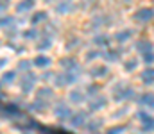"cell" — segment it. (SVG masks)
I'll return each instance as SVG.
<instances>
[{
  "label": "cell",
  "mask_w": 154,
  "mask_h": 134,
  "mask_svg": "<svg viewBox=\"0 0 154 134\" xmlns=\"http://www.w3.org/2000/svg\"><path fill=\"white\" fill-rule=\"evenodd\" d=\"M81 73H82V68L81 66H77L74 70H63V73H56L54 84L57 88H65V86L75 84L77 81H79V77H81Z\"/></svg>",
  "instance_id": "cell-1"
},
{
  "label": "cell",
  "mask_w": 154,
  "mask_h": 134,
  "mask_svg": "<svg viewBox=\"0 0 154 134\" xmlns=\"http://www.w3.org/2000/svg\"><path fill=\"white\" fill-rule=\"evenodd\" d=\"M111 95H113V100L116 104H122V102H127V100H133L136 97L134 89L131 88L129 84L125 82H116L115 86L111 88Z\"/></svg>",
  "instance_id": "cell-2"
},
{
  "label": "cell",
  "mask_w": 154,
  "mask_h": 134,
  "mask_svg": "<svg viewBox=\"0 0 154 134\" xmlns=\"http://www.w3.org/2000/svg\"><path fill=\"white\" fill-rule=\"evenodd\" d=\"M113 23V18H111V14H97V16H93L90 22H88V25H86V31H93V32H97L99 29H102V27H108V25H111Z\"/></svg>",
  "instance_id": "cell-3"
},
{
  "label": "cell",
  "mask_w": 154,
  "mask_h": 134,
  "mask_svg": "<svg viewBox=\"0 0 154 134\" xmlns=\"http://www.w3.org/2000/svg\"><path fill=\"white\" fill-rule=\"evenodd\" d=\"M2 116L5 120H11V122L25 118V115H22V106H18V104H5L2 107Z\"/></svg>",
  "instance_id": "cell-4"
},
{
  "label": "cell",
  "mask_w": 154,
  "mask_h": 134,
  "mask_svg": "<svg viewBox=\"0 0 154 134\" xmlns=\"http://www.w3.org/2000/svg\"><path fill=\"white\" fill-rule=\"evenodd\" d=\"M36 81H38V77H36L34 73L25 72V75H22V79H20V91H22L23 95L32 93L34 88H36Z\"/></svg>",
  "instance_id": "cell-5"
},
{
  "label": "cell",
  "mask_w": 154,
  "mask_h": 134,
  "mask_svg": "<svg viewBox=\"0 0 154 134\" xmlns=\"http://www.w3.org/2000/svg\"><path fill=\"white\" fill-rule=\"evenodd\" d=\"M136 120L140 122V129L143 133H152L154 131V116L147 111H136Z\"/></svg>",
  "instance_id": "cell-6"
},
{
  "label": "cell",
  "mask_w": 154,
  "mask_h": 134,
  "mask_svg": "<svg viewBox=\"0 0 154 134\" xmlns=\"http://www.w3.org/2000/svg\"><path fill=\"white\" fill-rule=\"evenodd\" d=\"M133 20L136 23H149L151 20H154V9L152 7H140L133 13Z\"/></svg>",
  "instance_id": "cell-7"
},
{
  "label": "cell",
  "mask_w": 154,
  "mask_h": 134,
  "mask_svg": "<svg viewBox=\"0 0 154 134\" xmlns=\"http://www.w3.org/2000/svg\"><path fill=\"white\" fill-rule=\"evenodd\" d=\"M72 109H70V106L68 104H65V102H59V104H56L54 106V116L59 120V122H66V120H70L72 118Z\"/></svg>",
  "instance_id": "cell-8"
},
{
  "label": "cell",
  "mask_w": 154,
  "mask_h": 134,
  "mask_svg": "<svg viewBox=\"0 0 154 134\" xmlns=\"http://www.w3.org/2000/svg\"><path fill=\"white\" fill-rule=\"evenodd\" d=\"M68 122H70L72 129H84V125L88 122V113L86 111H77V113L72 115V118Z\"/></svg>",
  "instance_id": "cell-9"
},
{
  "label": "cell",
  "mask_w": 154,
  "mask_h": 134,
  "mask_svg": "<svg viewBox=\"0 0 154 134\" xmlns=\"http://www.w3.org/2000/svg\"><path fill=\"white\" fill-rule=\"evenodd\" d=\"M106 104H108V97H104V95H95V97H91V100H90V104H88V109L95 113V111L104 109Z\"/></svg>",
  "instance_id": "cell-10"
},
{
  "label": "cell",
  "mask_w": 154,
  "mask_h": 134,
  "mask_svg": "<svg viewBox=\"0 0 154 134\" xmlns=\"http://www.w3.org/2000/svg\"><path fill=\"white\" fill-rule=\"evenodd\" d=\"M48 100H43V98H34L31 104H27V109L29 111H32V113H45L47 109H48Z\"/></svg>",
  "instance_id": "cell-11"
},
{
  "label": "cell",
  "mask_w": 154,
  "mask_h": 134,
  "mask_svg": "<svg viewBox=\"0 0 154 134\" xmlns=\"http://www.w3.org/2000/svg\"><path fill=\"white\" fill-rule=\"evenodd\" d=\"M134 100H136L138 106H143V107H151V109H154V93H151V91L140 93L138 97H134Z\"/></svg>",
  "instance_id": "cell-12"
},
{
  "label": "cell",
  "mask_w": 154,
  "mask_h": 134,
  "mask_svg": "<svg viewBox=\"0 0 154 134\" xmlns=\"http://www.w3.org/2000/svg\"><path fill=\"white\" fill-rule=\"evenodd\" d=\"M122 54H124L122 48H109V46H108V48L102 52V57H104L108 63H118L120 57H122Z\"/></svg>",
  "instance_id": "cell-13"
},
{
  "label": "cell",
  "mask_w": 154,
  "mask_h": 134,
  "mask_svg": "<svg viewBox=\"0 0 154 134\" xmlns=\"http://www.w3.org/2000/svg\"><path fill=\"white\" fill-rule=\"evenodd\" d=\"M91 43H93V46H97V48H108L109 43H111V38H109L106 32H97V34L93 36Z\"/></svg>",
  "instance_id": "cell-14"
},
{
  "label": "cell",
  "mask_w": 154,
  "mask_h": 134,
  "mask_svg": "<svg viewBox=\"0 0 154 134\" xmlns=\"http://www.w3.org/2000/svg\"><path fill=\"white\" fill-rule=\"evenodd\" d=\"M109 75V68L106 64H95L91 70H90V77L91 79H104Z\"/></svg>",
  "instance_id": "cell-15"
},
{
  "label": "cell",
  "mask_w": 154,
  "mask_h": 134,
  "mask_svg": "<svg viewBox=\"0 0 154 134\" xmlns=\"http://www.w3.org/2000/svg\"><path fill=\"white\" fill-rule=\"evenodd\" d=\"M134 36V29H122V31H118V32H115V36H113V40H115L116 43H125V41H129L131 38Z\"/></svg>",
  "instance_id": "cell-16"
},
{
  "label": "cell",
  "mask_w": 154,
  "mask_h": 134,
  "mask_svg": "<svg viewBox=\"0 0 154 134\" xmlns=\"http://www.w3.org/2000/svg\"><path fill=\"white\" fill-rule=\"evenodd\" d=\"M41 36H43V34H41V31H39L36 25H34V27H31V29L22 31V38H23V40H27V41H38Z\"/></svg>",
  "instance_id": "cell-17"
},
{
  "label": "cell",
  "mask_w": 154,
  "mask_h": 134,
  "mask_svg": "<svg viewBox=\"0 0 154 134\" xmlns=\"http://www.w3.org/2000/svg\"><path fill=\"white\" fill-rule=\"evenodd\" d=\"M74 9H75V5H74L72 0H59V4L56 5V13L57 14H68Z\"/></svg>",
  "instance_id": "cell-18"
},
{
  "label": "cell",
  "mask_w": 154,
  "mask_h": 134,
  "mask_svg": "<svg viewBox=\"0 0 154 134\" xmlns=\"http://www.w3.org/2000/svg\"><path fill=\"white\" fill-rule=\"evenodd\" d=\"M86 97H88V93L86 91H81V89H72L68 93V100L72 104H82L86 100Z\"/></svg>",
  "instance_id": "cell-19"
},
{
  "label": "cell",
  "mask_w": 154,
  "mask_h": 134,
  "mask_svg": "<svg viewBox=\"0 0 154 134\" xmlns=\"http://www.w3.org/2000/svg\"><path fill=\"white\" fill-rule=\"evenodd\" d=\"M50 48H52V36L43 34L38 41H36V50H39V52H45V50H50Z\"/></svg>",
  "instance_id": "cell-20"
},
{
  "label": "cell",
  "mask_w": 154,
  "mask_h": 134,
  "mask_svg": "<svg viewBox=\"0 0 154 134\" xmlns=\"http://www.w3.org/2000/svg\"><path fill=\"white\" fill-rule=\"evenodd\" d=\"M140 81H142L145 86H152L154 84V68L152 66H147V68L140 73Z\"/></svg>",
  "instance_id": "cell-21"
},
{
  "label": "cell",
  "mask_w": 154,
  "mask_h": 134,
  "mask_svg": "<svg viewBox=\"0 0 154 134\" xmlns=\"http://www.w3.org/2000/svg\"><path fill=\"white\" fill-rule=\"evenodd\" d=\"M102 125H104V120H100V118H91V120L86 122L84 129H86L88 133H97V131L102 129Z\"/></svg>",
  "instance_id": "cell-22"
},
{
  "label": "cell",
  "mask_w": 154,
  "mask_h": 134,
  "mask_svg": "<svg viewBox=\"0 0 154 134\" xmlns=\"http://www.w3.org/2000/svg\"><path fill=\"white\" fill-rule=\"evenodd\" d=\"M34 5H36V0H20L18 4H16V13H29V11H32L34 9Z\"/></svg>",
  "instance_id": "cell-23"
},
{
  "label": "cell",
  "mask_w": 154,
  "mask_h": 134,
  "mask_svg": "<svg viewBox=\"0 0 154 134\" xmlns=\"http://www.w3.org/2000/svg\"><path fill=\"white\" fill-rule=\"evenodd\" d=\"M152 41L149 40V38H140V40H136V43H134V48L142 54V52H147V50H152Z\"/></svg>",
  "instance_id": "cell-24"
},
{
  "label": "cell",
  "mask_w": 154,
  "mask_h": 134,
  "mask_svg": "<svg viewBox=\"0 0 154 134\" xmlns=\"http://www.w3.org/2000/svg\"><path fill=\"white\" fill-rule=\"evenodd\" d=\"M32 63H34L36 68H48L50 63H52V59H50L48 55H45V54H38V55L32 59Z\"/></svg>",
  "instance_id": "cell-25"
},
{
  "label": "cell",
  "mask_w": 154,
  "mask_h": 134,
  "mask_svg": "<svg viewBox=\"0 0 154 134\" xmlns=\"http://www.w3.org/2000/svg\"><path fill=\"white\" fill-rule=\"evenodd\" d=\"M59 66L63 70H74V68L79 66V63H77L75 57H61L59 59Z\"/></svg>",
  "instance_id": "cell-26"
},
{
  "label": "cell",
  "mask_w": 154,
  "mask_h": 134,
  "mask_svg": "<svg viewBox=\"0 0 154 134\" xmlns=\"http://www.w3.org/2000/svg\"><path fill=\"white\" fill-rule=\"evenodd\" d=\"M47 20H48V13H47V11H36V13L31 16V23H32V25L45 23Z\"/></svg>",
  "instance_id": "cell-27"
},
{
  "label": "cell",
  "mask_w": 154,
  "mask_h": 134,
  "mask_svg": "<svg viewBox=\"0 0 154 134\" xmlns=\"http://www.w3.org/2000/svg\"><path fill=\"white\" fill-rule=\"evenodd\" d=\"M36 97L50 102V100L54 98V89H50L48 86H45V88H39V89H36Z\"/></svg>",
  "instance_id": "cell-28"
},
{
  "label": "cell",
  "mask_w": 154,
  "mask_h": 134,
  "mask_svg": "<svg viewBox=\"0 0 154 134\" xmlns=\"http://www.w3.org/2000/svg\"><path fill=\"white\" fill-rule=\"evenodd\" d=\"M81 38L79 36H68V40H66V43H65V48L66 50H75V48H79L81 46Z\"/></svg>",
  "instance_id": "cell-29"
},
{
  "label": "cell",
  "mask_w": 154,
  "mask_h": 134,
  "mask_svg": "<svg viewBox=\"0 0 154 134\" xmlns=\"http://www.w3.org/2000/svg\"><path fill=\"white\" fill-rule=\"evenodd\" d=\"M14 79H16V72H4L2 73V86L5 88V86H9V84H13L14 82Z\"/></svg>",
  "instance_id": "cell-30"
},
{
  "label": "cell",
  "mask_w": 154,
  "mask_h": 134,
  "mask_svg": "<svg viewBox=\"0 0 154 134\" xmlns=\"http://www.w3.org/2000/svg\"><path fill=\"white\" fill-rule=\"evenodd\" d=\"M34 66V63H32V59H22V61H18V72H31V68Z\"/></svg>",
  "instance_id": "cell-31"
},
{
  "label": "cell",
  "mask_w": 154,
  "mask_h": 134,
  "mask_svg": "<svg viewBox=\"0 0 154 134\" xmlns=\"http://www.w3.org/2000/svg\"><path fill=\"white\" fill-rule=\"evenodd\" d=\"M100 55H102V52H100V50H99V48L95 46L93 50H88V52H86V55H84V59H86L88 63H91V61H95V59H99Z\"/></svg>",
  "instance_id": "cell-32"
},
{
  "label": "cell",
  "mask_w": 154,
  "mask_h": 134,
  "mask_svg": "<svg viewBox=\"0 0 154 134\" xmlns=\"http://www.w3.org/2000/svg\"><path fill=\"white\" fill-rule=\"evenodd\" d=\"M136 68H138V59L131 57V59L124 61V70H125V72H134Z\"/></svg>",
  "instance_id": "cell-33"
},
{
  "label": "cell",
  "mask_w": 154,
  "mask_h": 134,
  "mask_svg": "<svg viewBox=\"0 0 154 134\" xmlns=\"http://www.w3.org/2000/svg\"><path fill=\"white\" fill-rule=\"evenodd\" d=\"M0 23H2V29H7V27H13V25H16V22H14V16H11V14H4Z\"/></svg>",
  "instance_id": "cell-34"
},
{
  "label": "cell",
  "mask_w": 154,
  "mask_h": 134,
  "mask_svg": "<svg viewBox=\"0 0 154 134\" xmlns=\"http://www.w3.org/2000/svg\"><path fill=\"white\" fill-rule=\"evenodd\" d=\"M57 31H59V25L57 23H47V27H45V31H43V34H48V36H54V34H57Z\"/></svg>",
  "instance_id": "cell-35"
},
{
  "label": "cell",
  "mask_w": 154,
  "mask_h": 134,
  "mask_svg": "<svg viewBox=\"0 0 154 134\" xmlns=\"http://www.w3.org/2000/svg\"><path fill=\"white\" fill-rule=\"evenodd\" d=\"M142 61L147 64V66H151L154 63V52L152 50H147V52H142Z\"/></svg>",
  "instance_id": "cell-36"
},
{
  "label": "cell",
  "mask_w": 154,
  "mask_h": 134,
  "mask_svg": "<svg viewBox=\"0 0 154 134\" xmlns=\"http://www.w3.org/2000/svg\"><path fill=\"white\" fill-rule=\"evenodd\" d=\"M4 32H5V36H7L9 40H14V38L18 36V27H16V25L7 27V29H4Z\"/></svg>",
  "instance_id": "cell-37"
},
{
  "label": "cell",
  "mask_w": 154,
  "mask_h": 134,
  "mask_svg": "<svg viewBox=\"0 0 154 134\" xmlns=\"http://www.w3.org/2000/svg\"><path fill=\"white\" fill-rule=\"evenodd\" d=\"M99 89H100L99 84H90V86H86V93H88V97H95V95H99Z\"/></svg>",
  "instance_id": "cell-38"
},
{
  "label": "cell",
  "mask_w": 154,
  "mask_h": 134,
  "mask_svg": "<svg viewBox=\"0 0 154 134\" xmlns=\"http://www.w3.org/2000/svg\"><path fill=\"white\" fill-rule=\"evenodd\" d=\"M125 129H127V125H113V127H109V129H108V133L118 134V133H124Z\"/></svg>",
  "instance_id": "cell-39"
},
{
  "label": "cell",
  "mask_w": 154,
  "mask_h": 134,
  "mask_svg": "<svg viewBox=\"0 0 154 134\" xmlns=\"http://www.w3.org/2000/svg\"><path fill=\"white\" fill-rule=\"evenodd\" d=\"M54 77H56L54 72H45V73H41V81H54Z\"/></svg>",
  "instance_id": "cell-40"
},
{
  "label": "cell",
  "mask_w": 154,
  "mask_h": 134,
  "mask_svg": "<svg viewBox=\"0 0 154 134\" xmlns=\"http://www.w3.org/2000/svg\"><path fill=\"white\" fill-rule=\"evenodd\" d=\"M127 111H129L127 107H122V109H118V111H115V113H113L111 116H113V118H120V116H124V115H127Z\"/></svg>",
  "instance_id": "cell-41"
},
{
  "label": "cell",
  "mask_w": 154,
  "mask_h": 134,
  "mask_svg": "<svg viewBox=\"0 0 154 134\" xmlns=\"http://www.w3.org/2000/svg\"><path fill=\"white\" fill-rule=\"evenodd\" d=\"M91 2H95V0H84V2H82V5H81V9H88Z\"/></svg>",
  "instance_id": "cell-42"
},
{
  "label": "cell",
  "mask_w": 154,
  "mask_h": 134,
  "mask_svg": "<svg viewBox=\"0 0 154 134\" xmlns=\"http://www.w3.org/2000/svg\"><path fill=\"white\" fill-rule=\"evenodd\" d=\"M0 7H2V13H5V9L9 7V0H2V5Z\"/></svg>",
  "instance_id": "cell-43"
},
{
  "label": "cell",
  "mask_w": 154,
  "mask_h": 134,
  "mask_svg": "<svg viewBox=\"0 0 154 134\" xmlns=\"http://www.w3.org/2000/svg\"><path fill=\"white\" fill-rule=\"evenodd\" d=\"M5 63H9V59H7V57H2V63H0V64L5 66Z\"/></svg>",
  "instance_id": "cell-44"
},
{
  "label": "cell",
  "mask_w": 154,
  "mask_h": 134,
  "mask_svg": "<svg viewBox=\"0 0 154 134\" xmlns=\"http://www.w3.org/2000/svg\"><path fill=\"white\" fill-rule=\"evenodd\" d=\"M122 2H124V4H129V2H131V0H122Z\"/></svg>",
  "instance_id": "cell-45"
},
{
  "label": "cell",
  "mask_w": 154,
  "mask_h": 134,
  "mask_svg": "<svg viewBox=\"0 0 154 134\" xmlns=\"http://www.w3.org/2000/svg\"><path fill=\"white\" fill-rule=\"evenodd\" d=\"M45 2H54V0H45Z\"/></svg>",
  "instance_id": "cell-46"
}]
</instances>
